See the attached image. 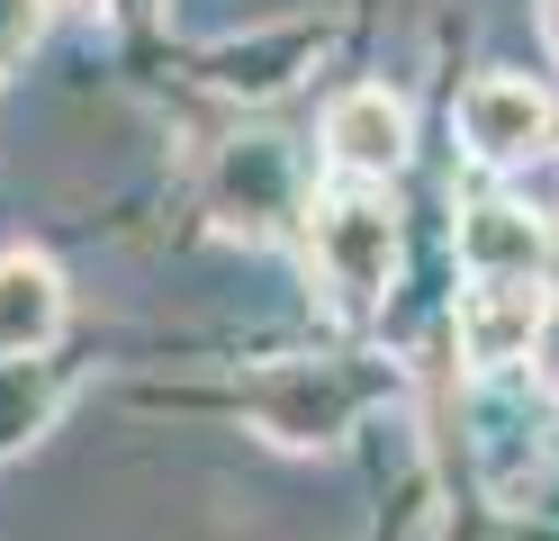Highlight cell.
Listing matches in <instances>:
<instances>
[{"label": "cell", "instance_id": "8992f818", "mask_svg": "<svg viewBox=\"0 0 559 541\" xmlns=\"http://www.w3.org/2000/svg\"><path fill=\"white\" fill-rule=\"evenodd\" d=\"M63 334V271L46 252H0V361H46Z\"/></svg>", "mask_w": 559, "mask_h": 541}, {"label": "cell", "instance_id": "6da1fadb", "mask_svg": "<svg viewBox=\"0 0 559 541\" xmlns=\"http://www.w3.org/2000/svg\"><path fill=\"white\" fill-rule=\"evenodd\" d=\"M370 397H379L370 371H343V361H271V371L243 379V415H253L271 443L317 451V443H343V433L361 424Z\"/></svg>", "mask_w": 559, "mask_h": 541}, {"label": "cell", "instance_id": "ba28073f", "mask_svg": "<svg viewBox=\"0 0 559 541\" xmlns=\"http://www.w3.org/2000/svg\"><path fill=\"white\" fill-rule=\"evenodd\" d=\"M289 199H298V163H289V144H280V136H243L235 154H226L217 208L235 216V226H271Z\"/></svg>", "mask_w": 559, "mask_h": 541}, {"label": "cell", "instance_id": "9c48e42d", "mask_svg": "<svg viewBox=\"0 0 559 541\" xmlns=\"http://www.w3.org/2000/svg\"><path fill=\"white\" fill-rule=\"evenodd\" d=\"M55 415H63V371L55 361H0V451L37 443Z\"/></svg>", "mask_w": 559, "mask_h": 541}, {"label": "cell", "instance_id": "5b68a950", "mask_svg": "<svg viewBox=\"0 0 559 541\" xmlns=\"http://www.w3.org/2000/svg\"><path fill=\"white\" fill-rule=\"evenodd\" d=\"M542 280H469L461 289V361H478V371H506V361L533 352L542 334Z\"/></svg>", "mask_w": 559, "mask_h": 541}, {"label": "cell", "instance_id": "277c9868", "mask_svg": "<svg viewBox=\"0 0 559 541\" xmlns=\"http://www.w3.org/2000/svg\"><path fill=\"white\" fill-rule=\"evenodd\" d=\"M406 99H389V91H343L334 108H325V163L353 180V190H379L397 163H406Z\"/></svg>", "mask_w": 559, "mask_h": 541}, {"label": "cell", "instance_id": "8fae6325", "mask_svg": "<svg viewBox=\"0 0 559 541\" xmlns=\"http://www.w3.org/2000/svg\"><path fill=\"white\" fill-rule=\"evenodd\" d=\"M542 46H550V63H559V0H542Z\"/></svg>", "mask_w": 559, "mask_h": 541}, {"label": "cell", "instance_id": "52a82bcc", "mask_svg": "<svg viewBox=\"0 0 559 541\" xmlns=\"http://www.w3.org/2000/svg\"><path fill=\"white\" fill-rule=\"evenodd\" d=\"M542 252H550L542 216H523L514 199L461 208V271L469 280H542Z\"/></svg>", "mask_w": 559, "mask_h": 541}, {"label": "cell", "instance_id": "30bf717a", "mask_svg": "<svg viewBox=\"0 0 559 541\" xmlns=\"http://www.w3.org/2000/svg\"><path fill=\"white\" fill-rule=\"evenodd\" d=\"M523 361H533V388L559 407V298L542 307V334H533V352H523Z\"/></svg>", "mask_w": 559, "mask_h": 541}, {"label": "cell", "instance_id": "3957f363", "mask_svg": "<svg viewBox=\"0 0 559 541\" xmlns=\"http://www.w3.org/2000/svg\"><path fill=\"white\" fill-rule=\"evenodd\" d=\"M559 127V108L542 82H523V72H478L461 91V144L478 163H533Z\"/></svg>", "mask_w": 559, "mask_h": 541}, {"label": "cell", "instance_id": "7a4b0ae2", "mask_svg": "<svg viewBox=\"0 0 559 541\" xmlns=\"http://www.w3.org/2000/svg\"><path fill=\"white\" fill-rule=\"evenodd\" d=\"M307 252H317V280L343 307H370L397 280V208H389V190H353L343 180V190L307 199Z\"/></svg>", "mask_w": 559, "mask_h": 541}]
</instances>
